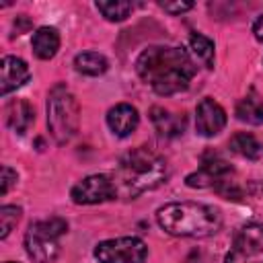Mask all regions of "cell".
<instances>
[{"mask_svg":"<svg viewBox=\"0 0 263 263\" xmlns=\"http://www.w3.org/2000/svg\"><path fill=\"white\" fill-rule=\"evenodd\" d=\"M136 72L156 95L171 97L189 86L195 76V64L181 47L152 45L138 55Z\"/></svg>","mask_w":263,"mask_h":263,"instance_id":"1","label":"cell"},{"mask_svg":"<svg viewBox=\"0 0 263 263\" xmlns=\"http://www.w3.org/2000/svg\"><path fill=\"white\" fill-rule=\"evenodd\" d=\"M166 175L168 171L164 158L154 150L140 146L125 152L119 158L111 175V181L115 185L117 195L138 197L140 193L158 187L166 179Z\"/></svg>","mask_w":263,"mask_h":263,"instance_id":"2","label":"cell"},{"mask_svg":"<svg viewBox=\"0 0 263 263\" xmlns=\"http://www.w3.org/2000/svg\"><path fill=\"white\" fill-rule=\"evenodd\" d=\"M156 222L164 232L173 236L203 238L220 230L222 214L214 205L195 201H173L158 208Z\"/></svg>","mask_w":263,"mask_h":263,"instance_id":"3","label":"cell"},{"mask_svg":"<svg viewBox=\"0 0 263 263\" xmlns=\"http://www.w3.org/2000/svg\"><path fill=\"white\" fill-rule=\"evenodd\" d=\"M80 125V105L76 97L64 86L58 84L49 90L47 97V129L55 144H68Z\"/></svg>","mask_w":263,"mask_h":263,"instance_id":"4","label":"cell"},{"mask_svg":"<svg viewBox=\"0 0 263 263\" xmlns=\"http://www.w3.org/2000/svg\"><path fill=\"white\" fill-rule=\"evenodd\" d=\"M66 230L68 224L62 218H49L31 224L29 230L25 232L27 255L35 263H51L60 253V236Z\"/></svg>","mask_w":263,"mask_h":263,"instance_id":"5","label":"cell"},{"mask_svg":"<svg viewBox=\"0 0 263 263\" xmlns=\"http://www.w3.org/2000/svg\"><path fill=\"white\" fill-rule=\"evenodd\" d=\"M148 247L138 236H119L103 240L95 247V259L99 263H144Z\"/></svg>","mask_w":263,"mask_h":263,"instance_id":"6","label":"cell"},{"mask_svg":"<svg viewBox=\"0 0 263 263\" xmlns=\"http://www.w3.org/2000/svg\"><path fill=\"white\" fill-rule=\"evenodd\" d=\"M224 263H263V226H242L236 232Z\"/></svg>","mask_w":263,"mask_h":263,"instance_id":"7","label":"cell"},{"mask_svg":"<svg viewBox=\"0 0 263 263\" xmlns=\"http://www.w3.org/2000/svg\"><path fill=\"white\" fill-rule=\"evenodd\" d=\"M70 197L78 205H92V203H103V201L115 199L117 191H115V185H113L111 177H107V175H88L72 187Z\"/></svg>","mask_w":263,"mask_h":263,"instance_id":"8","label":"cell"},{"mask_svg":"<svg viewBox=\"0 0 263 263\" xmlns=\"http://www.w3.org/2000/svg\"><path fill=\"white\" fill-rule=\"evenodd\" d=\"M226 125V111L214 99H203L195 109V129L203 138L218 136Z\"/></svg>","mask_w":263,"mask_h":263,"instance_id":"9","label":"cell"},{"mask_svg":"<svg viewBox=\"0 0 263 263\" xmlns=\"http://www.w3.org/2000/svg\"><path fill=\"white\" fill-rule=\"evenodd\" d=\"M230 175H232V166L226 160H222V158H205L195 173L187 175L185 183L189 187H216L220 181H224Z\"/></svg>","mask_w":263,"mask_h":263,"instance_id":"10","label":"cell"},{"mask_svg":"<svg viewBox=\"0 0 263 263\" xmlns=\"http://www.w3.org/2000/svg\"><path fill=\"white\" fill-rule=\"evenodd\" d=\"M31 72L29 66L16 55H4L0 62V95L6 97L8 92L21 88L29 80Z\"/></svg>","mask_w":263,"mask_h":263,"instance_id":"11","label":"cell"},{"mask_svg":"<svg viewBox=\"0 0 263 263\" xmlns=\"http://www.w3.org/2000/svg\"><path fill=\"white\" fill-rule=\"evenodd\" d=\"M138 121H140L138 109L132 107L129 103H119V105L111 107L107 113V125L119 138H127L138 127Z\"/></svg>","mask_w":263,"mask_h":263,"instance_id":"12","label":"cell"},{"mask_svg":"<svg viewBox=\"0 0 263 263\" xmlns=\"http://www.w3.org/2000/svg\"><path fill=\"white\" fill-rule=\"evenodd\" d=\"M35 121V111L25 99H14L6 105V123L12 132L25 134Z\"/></svg>","mask_w":263,"mask_h":263,"instance_id":"13","label":"cell"},{"mask_svg":"<svg viewBox=\"0 0 263 263\" xmlns=\"http://www.w3.org/2000/svg\"><path fill=\"white\" fill-rule=\"evenodd\" d=\"M150 119L162 138H175V136L183 134V129H185V115L183 113H171L162 107H152Z\"/></svg>","mask_w":263,"mask_h":263,"instance_id":"14","label":"cell"},{"mask_svg":"<svg viewBox=\"0 0 263 263\" xmlns=\"http://www.w3.org/2000/svg\"><path fill=\"white\" fill-rule=\"evenodd\" d=\"M31 47L39 60H49L60 49V33L53 27H41L33 33Z\"/></svg>","mask_w":263,"mask_h":263,"instance_id":"15","label":"cell"},{"mask_svg":"<svg viewBox=\"0 0 263 263\" xmlns=\"http://www.w3.org/2000/svg\"><path fill=\"white\" fill-rule=\"evenodd\" d=\"M236 117L249 125H261L263 123V99L255 92L247 95L236 105Z\"/></svg>","mask_w":263,"mask_h":263,"instance_id":"16","label":"cell"},{"mask_svg":"<svg viewBox=\"0 0 263 263\" xmlns=\"http://www.w3.org/2000/svg\"><path fill=\"white\" fill-rule=\"evenodd\" d=\"M74 68L80 72V74H86V76H99L103 72H107L109 68V62L105 55L97 53V51H84V53H78L74 58Z\"/></svg>","mask_w":263,"mask_h":263,"instance_id":"17","label":"cell"},{"mask_svg":"<svg viewBox=\"0 0 263 263\" xmlns=\"http://www.w3.org/2000/svg\"><path fill=\"white\" fill-rule=\"evenodd\" d=\"M230 150L249 160H257L261 156V144L257 142L255 136H251L247 132H238L230 138Z\"/></svg>","mask_w":263,"mask_h":263,"instance_id":"18","label":"cell"},{"mask_svg":"<svg viewBox=\"0 0 263 263\" xmlns=\"http://www.w3.org/2000/svg\"><path fill=\"white\" fill-rule=\"evenodd\" d=\"M189 49L205 68H212L214 64V41L212 39H208L201 33H193L189 39Z\"/></svg>","mask_w":263,"mask_h":263,"instance_id":"19","label":"cell"},{"mask_svg":"<svg viewBox=\"0 0 263 263\" xmlns=\"http://www.w3.org/2000/svg\"><path fill=\"white\" fill-rule=\"evenodd\" d=\"M134 4L132 2H97V10L111 23L125 21L132 12Z\"/></svg>","mask_w":263,"mask_h":263,"instance_id":"20","label":"cell"},{"mask_svg":"<svg viewBox=\"0 0 263 263\" xmlns=\"http://www.w3.org/2000/svg\"><path fill=\"white\" fill-rule=\"evenodd\" d=\"M21 220V208L16 205H2L0 208V238H6L10 230Z\"/></svg>","mask_w":263,"mask_h":263,"instance_id":"21","label":"cell"},{"mask_svg":"<svg viewBox=\"0 0 263 263\" xmlns=\"http://www.w3.org/2000/svg\"><path fill=\"white\" fill-rule=\"evenodd\" d=\"M224 199H240L242 195H245V191H242V187L236 183V181H230L228 177L224 179V181H220L216 187H214Z\"/></svg>","mask_w":263,"mask_h":263,"instance_id":"22","label":"cell"},{"mask_svg":"<svg viewBox=\"0 0 263 263\" xmlns=\"http://www.w3.org/2000/svg\"><path fill=\"white\" fill-rule=\"evenodd\" d=\"M16 179H18V177H16V171H12L10 166L4 164V166H2V179H0V183H2V185H0V193L6 195V193L10 191V187L16 183Z\"/></svg>","mask_w":263,"mask_h":263,"instance_id":"23","label":"cell"},{"mask_svg":"<svg viewBox=\"0 0 263 263\" xmlns=\"http://www.w3.org/2000/svg\"><path fill=\"white\" fill-rule=\"evenodd\" d=\"M160 8L171 12V14H179V12H185V10H191L193 8V2H160Z\"/></svg>","mask_w":263,"mask_h":263,"instance_id":"24","label":"cell"},{"mask_svg":"<svg viewBox=\"0 0 263 263\" xmlns=\"http://www.w3.org/2000/svg\"><path fill=\"white\" fill-rule=\"evenodd\" d=\"M253 33H255V39L263 43V14H259V18L255 21V25H253Z\"/></svg>","mask_w":263,"mask_h":263,"instance_id":"25","label":"cell"},{"mask_svg":"<svg viewBox=\"0 0 263 263\" xmlns=\"http://www.w3.org/2000/svg\"><path fill=\"white\" fill-rule=\"evenodd\" d=\"M6 263H14V261H6Z\"/></svg>","mask_w":263,"mask_h":263,"instance_id":"26","label":"cell"}]
</instances>
